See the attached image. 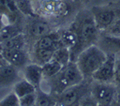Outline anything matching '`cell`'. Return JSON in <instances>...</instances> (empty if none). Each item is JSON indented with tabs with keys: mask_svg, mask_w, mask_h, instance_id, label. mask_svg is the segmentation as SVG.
Wrapping results in <instances>:
<instances>
[{
	"mask_svg": "<svg viewBox=\"0 0 120 106\" xmlns=\"http://www.w3.org/2000/svg\"><path fill=\"white\" fill-rule=\"evenodd\" d=\"M78 106H98V104L91 93H86L79 100Z\"/></svg>",
	"mask_w": 120,
	"mask_h": 106,
	"instance_id": "cell-25",
	"label": "cell"
},
{
	"mask_svg": "<svg viewBox=\"0 0 120 106\" xmlns=\"http://www.w3.org/2000/svg\"><path fill=\"white\" fill-rule=\"evenodd\" d=\"M60 34V39L63 43V45L67 48H68L69 50L72 49L78 41V38L76 35V32L74 31L73 28L68 29V30H64L62 32L59 33Z\"/></svg>",
	"mask_w": 120,
	"mask_h": 106,
	"instance_id": "cell-16",
	"label": "cell"
},
{
	"mask_svg": "<svg viewBox=\"0 0 120 106\" xmlns=\"http://www.w3.org/2000/svg\"><path fill=\"white\" fill-rule=\"evenodd\" d=\"M18 79V71L17 68L7 64L0 68V85L6 86L13 83Z\"/></svg>",
	"mask_w": 120,
	"mask_h": 106,
	"instance_id": "cell-13",
	"label": "cell"
},
{
	"mask_svg": "<svg viewBox=\"0 0 120 106\" xmlns=\"http://www.w3.org/2000/svg\"><path fill=\"white\" fill-rule=\"evenodd\" d=\"M74 31L76 32L78 41L77 44L70 49V60H72L74 53L78 54L87 48L88 46L92 45L91 43L97 38L98 36V28L96 25V23L94 21L93 16H83L82 18L79 19L77 23H75L73 26ZM77 58V57H76Z\"/></svg>",
	"mask_w": 120,
	"mask_h": 106,
	"instance_id": "cell-1",
	"label": "cell"
},
{
	"mask_svg": "<svg viewBox=\"0 0 120 106\" xmlns=\"http://www.w3.org/2000/svg\"><path fill=\"white\" fill-rule=\"evenodd\" d=\"M36 92L30 93L28 95H25L19 98L20 100V106H33L35 105L36 101Z\"/></svg>",
	"mask_w": 120,
	"mask_h": 106,
	"instance_id": "cell-26",
	"label": "cell"
},
{
	"mask_svg": "<svg viewBox=\"0 0 120 106\" xmlns=\"http://www.w3.org/2000/svg\"><path fill=\"white\" fill-rule=\"evenodd\" d=\"M110 34L120 37V21H118L113 25H112V27L110 28Z\"/></svg>",
	"mask_w": 120,
	"mask_h": 106,
	"instance_id": "cell-28",
	"label": "cell"
},
{
	"mask_svg": "<svg viewBox=\"0 0 120 106\" xmlns=\"http://www.w3.org/2000/svg\"><path fill=\"white\" fill-rule=\"evenodd\" d=\"M38 8L43 14L54 17L64 16L68 11V5L62 0H39Z\"/></svg>",
	"mask_w": 120,
	"mask_h": 106,
	"instance_id": "cell-7",
	"label": "cell"
},
{
	"mask_svg": "<svg viewBox=\"0 0 120 106\" xmlns=\"http://www.w3.org/2000/svg\"><path fill=\"white\" fill-rule=\"evenodd\" d=\"M36 89L37 88L32 83H30L27 80L24 79V80H21L16 83V84L14 86V93L20 98L25 95L36 92Z\"/></svg>",
	"mask_w": 120,
	"mask_h": 106,
	"instance_id": "cell-15",
	"label": "cell"
},
{
	"mask_svg": "<svg viewBox=\"0 0 120 106\" xmlns=\"http://www.w3.org/2000/svg\"><path fill=\"white\" fill-rule=\"evenodd\" d=\"M92 14L97 27L99 29H106L110 27L115 18L114 11L110 8L95 7L92 9Z\"/></svg>",
	"mask_w": 120,
	"mask_h": 106,
	"instance_id": "cell-8",
	"label": "cell"
},
{
	"mask_svg": "<svg viewBox=\"0 0 120 106\" xmlns=\"http://www.w3.org/2000/svg\"><path fill=\"white\" fill-rule=\"evenodd\" d=\"M15 1L20 12H22L26 16L35 17L36 13L31 0H15Z\"/></svg>",
	"mask_w": 120,
	"mask_h": 106,
	"instance_id": "cell-23",
	"label": "cell"
},
{
	"mask_svg": "<svg viewBox=\"0 0 120 106\" xmlns=\"http://www.w3.org/2000/svg\"><path fill=\"white\" fill-rule=\"evenodd\" d=\"M21 34V29L14 23L6 24L0 31V43Z\"/></svg>",
	"mask_w": 120,
	"mask_h": 106,
	"instance_id": "cell-20",
	"label": "cell"
},
{
	"mask_svg": "<svg viewBox=\"0 0 120 106\" xmlns=\"http://www.w3.org/2000/svg\"><path fill=\"white\" fill-rule=\"evenodd\" d=\"M63 68V66L58 63L57 61L52 59L49 62L45 63L42 65V72H43V77L49 79L55 74H57L61 69Z\"/></svg>",
	"mask_w": 120,
	"mask_h": 106,
	"instance_id": "cell-18",
	"label": "cell"
},
{
	"mask_svg": "<svg viewBox=\"0 0 120 106\" xmlns=\"http://www.w3.org/2000/svg\"><path fill=\"white\" fill-rule=\"evenodd\" d=\"M100 43L106 50L110 51L111 53L120 51V37L118 36H105L101 39Z\"/></svg>",
	"mask_w": 120,
	"mask_h": 106,
	"instance_id": "cell-17",
	"label": "cell"
},
{
	"mask_svg": "<svg viewBox=\"0 0 120 106\" xmlns=\"http://www.w3.org/2000/svg\"><path fill=\"white\" fill-rule=\"evenodd\" d=\"M7 64H8V63L7 60L5 59L3 53H2V52H1V50H0V68L3 67V66H5V65H7Z\"/></svg>",
	"mask_w": 120,
	"mask_h": 106,
	"instance_id": "cell-29",
	"label": "cell"
},
{
	"mask_svg": "<svg viewBox=\"0 0 120 106\" xmlns=\"http://www.w3.org/2000/svg\"><path fill=\"white\" fill-rule=\"evenodd\" d=\"M107 53L96 45H90L82 50L76 58V63L83 78L92 77L97 69L106 60Z\"/></svg>",
	"mask_w": 120,
	"mask_h": 106,
	"instance_id": "cell-2",
	"label": "cell"
},
{
	"mask_svg": "<svg viewBox=\"0 0 120 106\" xmlns=\"http://www.w3.org/2000/svg\"><path fill=\"white\" fill-rule=\"evenodd\" d=\"M52 59L60 63L63 67L70 61V51L67 47H61L54 51Z\"/></svg>",
	"mask_w": 120,
	"mask_h": 106,
	"instance_id": "cell-22",
	"label": "cell"
},
{
	"mask_svg": "<svg viewBox=\"0 0 120 106\" xmlns=\"http://www.w3.org/2000/svg\"><path fill=\"white\" fill-rule=\"evenodd\" d=\"M36 95L35 106H53L55 104V99L48 93L42 91L40 88H38Z\"/></svg>",
	"mask_w": 120,
	"mask_h": 106,
	"instance_id": "cell-21",
	"label": "cell"
},
{
	"mask_svg": "<svg viewBox=\"0 0 120 106\" xmlns=\"http://www.w3.org/2000/svg\"><path fill=\"white\" fill-rule=\"evenodd\" d=\"M54 51L50 50V49H36L34 50V57L35 60L37 61V64L39 65H44L45 63L49 62L50 60L52 59Z\"/></svg>",
	"mask_w": 120,
	"mask_h": 106,
	"instance_id": "cell-19",
	"label": "cell"
},
{
	"mask_svg": "<svg viewBox=\"0 0 120 106\" xmlns=\"http://www.w3.org/2000/svg\"><path fill=\"white\" fill-rule=\"evenodd\" d=\"M25 44V38L21 33L9 39H7L0 43V50H16V49H23Z\"/></svg>",
	"mask_w": 120,
	"mask_h": 106,
	"instance_id": "cell-14",
	"label": "cell"
},
{
	"mask_svg": "<svg viewBox=\"0 0 120 106\" xmlns=\"http://www.w3.org/2000/svg\"><path fill=\"white\" fill-rule=\"evenodd\" d=\"M86 93H88V88L86 85L82 84V82L81 83L71 85L60 93L59 103L63 106H73L77 104L82 97Z\"/></svg>",
	"mask_w": 120,
	"mask_h": 106,
	"instance_id": "cell-5",
	"label": "cell"
},
{
	"mask_svg": "<svg viewBox=\"0 0 120 106\" xmlns=\"http://www.w3.org/2000/svg\"><path fill=\"white\" fill-rule=\"evenodd\" d=\"M118 106H120V96L118 97Z\"/></svg>",
	"mask_w": 120,
	"mask_h": 106,
	"instance_id": "cell-31",
	"label": "cell"
},
{
	"mask_svg": "<svg viewBox=\"0 0 120 106\" xmlns=\"http://www.w3.org/2000/svg\"><path fill=\"white\" fill-rule=\"evenodd\" d=\"M61 47H65L60 39V34L58 32H50L49 34L38 38L35 48L36 49H50L55 51Z\"/></svg>",
	"mask_w": 120,
	"mask_h": 106,
	"instance_id": "cell-9",
	"label": "cell"
},
{
	"mask_svg": "<svg viewBox=\"0 0 120 106\" xmlns=\"http://www.w3.org/2000/svg\"><path fill=\"white\" fill-rule=\"evenodd\" d=\"M29 34L37 38H39L51 32V27L47 22L41 19H34L28 25Z\"/></svg>",
	"mask_w": 120,
	"mask_h": 106,
	"instance_id": "cell-12",
	"label": "cell"
},
{
	"mask_svg": "<svg viewBox=\"0 0 120 106\" xmlns=\"http://www.w3.org/2000/svg\"><path fill=\"white\" fill-rule=\"evenodd\" d=\"M115 54L114 53H107L106 60L102 63V65L97 69V71L93 74V78L101 83H110L114 79V71H115Z\"/></svg>",
	"mask_w": 120,
	"mask_h": 106,
	"instance_id": "cell-6",
	"label": "cell"
},
{
	"mask_svg": "<svg viewBox=\"0 0 120 106\" xmlns=\"http://www.w3.org/2000/svg\"><path fill=\"white\" fill-rule=\"evenodd\" d=\"M91 94L98 106H110L115 95V88L109 83L98 82L91 87Z\"/></svg>",
	"mask_w": 120,
	"mask_h": 106,
	"instance_id": "cell-4",
	"label": "cell"
},
{
	"mask_svg": "<svg viewBox=\"0 0 120 106\" xmlns=\"http://www.w3.org/2000/svg\"><path fill=\"white\" fill-rule=\"evenodd\" d=\"M49 79L52 81V88L60 94L66 88L81 83L83 80V76L77 63L70 60L57 74Z\"/></svg>",
	"mask_w": 120,
	"mask_h": 106,
	"instance_id": "cell-3",
	"label": "cell"
},
{
	"mask_svg": "<svg viewBox=\"0 0 120 106\" xmlns=\"http://www.w3.org/2000/svg\"><path fill=\"white\" fill-rule=\"evenodd\" d=\"M23 74L25 80H27L30 83H32L36 88H39L41 80L43 78L41 65L37 63L26 65L23 69Z\"/></svg>",
	"mask_w": 120,
	"mask_h": 106,
	"instance_id": "cell-10",
	"label": "cell"
},
{
	"mask_svg": "<svg viewBox=\"0 0 120 106\" xmlns=\"http://www.w3.org/2000/svg\"><path fill=\"white\" fill-rule=\"evenodd\" d=\"M0 106H20L19 98L15 93H10L0 100Z\"/></svg>",
	"mask_w": 120,
	"mask_h": 106,
	"instance_id": "cell-24",
	"label": "cell"
},
{
	"mask_svg": "<svg viewBox=\"0 0 120 106\" xmlns=\"http://www.w3.org/2000/svg\"><path fill=\"white\" fill-rule=\"evenodd\" d=\"M115 83L120 85V59L115 61V71H114V79Z\"/></svg>",
	"mask_w": 120,
	"mask_h": 106,
	"instance_id": "cell-27",
	"label": "cell"
},
{
	"mask_svg": "<svg viewBox=\"0 0 120 106\" xmlns=\"http://www.w3.org/2000/svg\"><path fill=\"white\" fill-rule=\"evenodd\" d=\"M7 62L16 68L22 67L26 64L28 57L27 53L22 49L16 50H3L1 51Z\"/></svg>",
	"mask_w": 120,
	"mask_h": 106,
	"instance_id": "cell-11",
	"label": "cell"
},
{
	"mask_svg": "<svg viewBox=\"0 0 120 106\" xmlns=\"http://www.w3.org/2000/svg\"><path fill=\"white\" fill-rule=\"evenodd\" d=\"M4 18H5V16L4 15H2V14H0V31L2 30V28L6 25L5 24V23H4Z\"/></svg>",
	"mask_w": 120,
	"mask_h": 106,
	"instance_id": "cell-30",
	"label": "cell"
}]
</instances>
